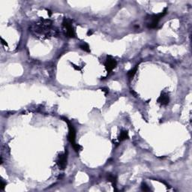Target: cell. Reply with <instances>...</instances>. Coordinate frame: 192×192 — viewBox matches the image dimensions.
Wrapping results in <instances>:
<instances>
[{"label": "cell", "mask_w": 192, "mask_h": 192, "mask_svg": "<svg viewBox=\"0 0 192 192\" xmlns=\"http://www.w3.org/2000/svg\"><path fill=\"white\" fill-rule=\"evenodd\" d=\"M141 188H142V190L144 191H150V188H149V186H148L145 182H143V183H142V185H141Z\"/></svg>", "instance_id": "13"}, {"label": "cell", "mask_w": 192, "mask_h": 192, "mask_svg": "<svg viewBox=\"0 0 192 192\" xmlns=\"http://www.w3.org/2000/svg\"><path fill=\"white\" fill-rule=\"evenodd\" d=\"M72 146H73V148H74V149L77 152H79L80 151H81L82 150V149H83V147L80 146V145H79V144H77V143H74V144H72Z\"/></svg>", "instance_id": "12"}, {"label": "cell", "mask_w": 192, "mask_h": 192, "mask_svg": "<svg viewBox=\"0 0 192 192\" xmlns=\"http://www.w3.org/2000/svg\"><path fill=\"white\" fill-rule=\"evenodd\" d=\"M64 121L65 122H67L68 125V128H69V133H68V140L70 141V143L72 144L75 143V138H76V131L74 128V126L68 122V120L67 119H63Z\"/></svg>", "instance_id": "5"}, {"label": "cell", "mask_w": 192, "mask_h": 192, "mask_svg": "<svg viewBox=\"0 0 192 192\" xmlns=\"http://www.w3.org/2000/svg\"><path fill=\"white\" fill-rule=\"evenodd\" d=\"M6 186V183L5 182H4L2 180L1 181V190H4V188H5V187Z\"/></svg>", "instance_id": "15"}, {"label": "cell", "mask_w": 192, "mask_h": 192, "mask_svg": "<svg viewBox=\"0 0 192 192\" xmlns=\"http://www.w3.org/2000/svg\"><path fill=\"white\" fill-rule=\"evenodd\" d=\"M107 178V181L110 182H111L113 187L115 188V191H116V182H117V181H116V177L114 176H113L111 173H108Z\"/></svg>", "instance_id": "8"}, {"label": "cell", "mask_w": 192, "mask_h": 192, "mask_svg": "<svg viewBox=\"0 0 192 192\" xmlns=\"http://www.w3.org/2000/svg\"><path fill=\"white\" fill-rule=\"evenodd\" d=\"M56 164L58 167H59V169L64 170L67 164V154L66 153L60 154L56 160Z\"/></svg>", "instance_id": "6"}, {"label": "cell", "mask_w": 192, "mask_h": 192, "mask_svg": "<svg viewBox=\"0 0 192 192\" xmlns=\"http://www.w3.org/2000/svg\"><path fill=\"white\" fill-rule=\"evenodd\" d=\"M116 65H117L116 60L113 57H112L111 56H107V60L104 63V67L108 74L113 71V70L116 67Z\"/></svg>", "instance_id": "4"}, {"label": "cell", "mask_w": 192, "mask_h": 192, "mask_svg": "<svg viewBox=\"0 0 192 192\" xmlns=\"http://www.w3.org/2000/svg\"><path fill=\"white\" fill-rule=\"evenodd\" d=\"M167 14V8H165L164 9L163 11H161V13L159 14H153V15H150V16H148L146 17V20H149L146 26L149 29H155L158 26V23L159 22V20Z\"/></svg>", "instance_id": "2"}, {"label": "cell", "mask_w": 192, "mask_h": 192, "mask_svg": "<svg viewBox=\"0 0 192 192\" xmlns=\"http://www.w3.org/2000/svg\"><path fill=\"white\" fill-rule=\"evenodd\" d=\"M47 13H48V14H49V16L50 17L51 15H52V13H51V11H50V10H47Z\"/></svg>", "instance_id": "19"}, {"label": "cell", "mask_w": 192, "mask_h": 192, "mask_svg": "<svg viewBox=\"0 0 192 192\" xmlns=\"http://www.w3.org/2000/svg\"><path fill=\"white\" fill-rule=\"evenodd\" d=\"M92 34H93L92 30H89V31L87 32V35H88V36H90V35H92Z\"/></svg>", "instance_id": "17"}, {"label": "cell", "mask_w": 192, "mask_h": 192, "mask_svg": "<svg viewBox=\"0 0 192 192\" xmlns=\"http://www.w3.org/2000/svg\"><path fill=\"white\" fill-rule=\"evenodd\" d=\"M129 138V136H128V132L127 131H122L120 132V134H119V140L121 142V141H123L125 140H127Z\"/></svg>", "instance_id": "9"}, {"label": "cell", "mask_w": 192, "mask_h": 192, "mask_svg": "<svg viewBox=\"0 0 192 192\" xmlns=\"http://www.w3.org/2000/svg\"><path fill=\"white\" fill-rule=\"evenodd\" d=\"M62 26L66 30V36L68 38H74L75 37V31L72 26L71 20L69 19L64 18L62 21Z\"/></svg>", "instance_id": "3"}, {"label": "cell", "mask_w": 192, "mask_h": 192, "mask_svg": "<svg viewBox=\"0 0 192 192\" xmlns=\"http://www.w3.org/2000/svg\"><path fill=\"white\" fill-rule=\"evenodd\" d=\"M137 69H138V65H137L133 69H131V70H130L128 72V77H129V78H132V77H134V76L136 74V73H137Z\"/></svg>", "instance_id": "10"}, {"label": "cell", "mask_w": 192, "mask_h": 192, "mask_svg": "<svg viewBox=\"0 0 192 192\" xmlns=\"http://www.w3.org/2000/svg\"><path fill=\"white\" fill-rule=\"evenodd\" d=\"M1 41H2V44L3 45H5V46L7 45V43L4 41V39H3L2 38H1Z\"/></svg>", "instance_id": "18"}, {"label": "cell", "mask_w": 192, "mask_h": 192, "mask_svg": "<svg viewBox=\"0 0 192 192\" xmlns=\"http://www.w3.org/2000/svg\"><path fill=\"white\" fill-rule=\"evenodd\" d=\"M32 34L37 35L38 37H44L48 38L52 35H55V32H57L56 30H53L52 28V21L50 20L41 19L39 22H37L31 27L30 30Z\"/></svg>", "instance_id": "1"}, {"label": "cell", "mask_w": 192, "mask_h": 192, "mask_svg": "<svg viewBox=\"0 0 192 192\" xmlns=\"http://www.w3.org/2000/svg\"><path fill=\"white\" fill-rule=\"evenodd\" d=\"M169 101H170V98L168 94L166 92H162L157 100V102L162 106L167 105L169 104Z\"/></svg>", "instance_id": "7"}, {"label": "cell", "mask_w": 192, "mask_h": 192, "mask_svg": "<svg viewBox=\"0 0 192 192\" xmlns=\"http://www.w3.org/2000/svg\"><path fill=\"white\" fill-rule=\"evenodd\" d=\"M71 65H73V68H74L75 70H77V71H80V70H81V68H80L79 66H77V65H74V64H72V63H71Z\"/></svg>", "instance_id": "16"}, {"label": "cell", "mask_w": 192, "mask_h": 192, "mask_svg": "<svg viewBox=\"0 0 192 192\" xmlns=\"http://www.w3.org/2000/svg\"><path fill=\"white\" fill-rule=\"evenodd\" d=\"M80 47L82 50L85 51V52H87V53H90L91 52V50H90V47L89 46L88 44L86 43H83L80 45Z\"/></svg>", "instance_id": "11"}, {"label": "cell", "mask_w": 192, "mask_h": 192, "mask_svg": "<svg viewBox=\"0 0 192 192\" xmlns=\"http://www.w3.org/2000/svg\"><path fill=\"white\" fill-rule=\"evenodd\" d=\"M101 91H102L103 92H104V95H107L109 93V89H108L107 88H101Z\"/></svg>", "instance_id": "14"}]
</instances>
